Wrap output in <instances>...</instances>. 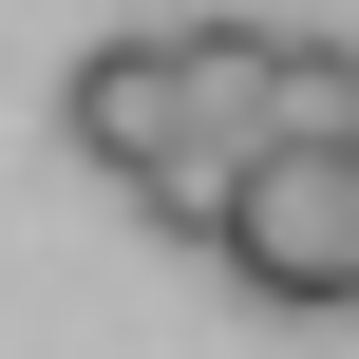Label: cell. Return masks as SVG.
Wrapping results in <instances>:
<instances>
[{"label": "cell", "instance_id": "2", "mask_svg": "<svg viewBox=\"0 0 359 359\" xmlns=\"http://www.w3.org/2000/svg\"><path fill=\"white\" fill-rule=\"evenodd\" d=\"M57 133H76V151H95L114 189H133V170L170 151V19H133V38H95V57L57 76Z\"/></svg>", "mask_w": 359, "mask_h": 359}, {"label": "cell", "instance_id": "4", "mask_svg": "<svg viewBox=\"0 0 359 359\" xmlns=\"http://www.w3.org/2000/svg\"><path fill=\"white\" fill-rule=\"evenodd\" d=\"M265 151H359V38L265 19Z\"/></svg>", "mask_w": 359, "mask_h": 359}, {"label": "cell", "instance_id": "3", "mask_svg": "<svg viewBox=\"0 0 359 359\" xmlns=\"http://www.w3.org/2000/svg\"><path fill=\"white\" fill-rule=\"evenodd\" d=\"M170 151H265V19H170Z\"/></svg>", "mask_w": 359, "mask_h": 359}, {"label": "cell", "instance_id": "1", "mask_svg": "<svg viewBox=\"0 0 359 359\" xmlns=\"http://www.w3.org/2000/svg\"><path fill=\"white\" fill-rule=\"evenodd\" d=\"M208 265H227L246 303H284V322H341L359 303V151H246Z\"/></svg>", "mask_w": 359, "mask_h": 359}]
</instances>
